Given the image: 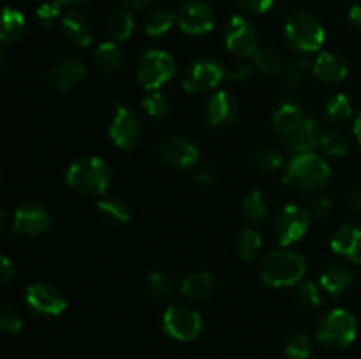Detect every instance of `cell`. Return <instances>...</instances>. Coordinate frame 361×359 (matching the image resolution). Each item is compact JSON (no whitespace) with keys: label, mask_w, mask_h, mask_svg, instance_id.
<instances>
[{"label":"cell","mask_w":361,"mask_h":359,"mask_svg":"<svg viewBox=\"0 0 361 359\" xmlns=\"http://www.w3.org/2000/svg\"><path fill=\"white\" fill-rule=\"evenodd\" d=\"M305 271L307 263L300 253L275 250L261 264V280L270 287H289L302 280Z\"/></svg>","instance_id":"3"},{"label":"cell","mask_w":361,"mask_h":359,"mask_svg":"<svg viewBox=\"0 0 361 359\" xmlns=\"http://www.w3.org/2000/svg\"><path fill=\"white\" fill-rule=\"evenodd\" d=\"M284 352L288 359H312V344L305 334H295L288 340Z\"/></svg>","instance_id":"37"},{"label":"cell","mask_w":361,"mask_h":359,"mask_svg":"<svg viewBox=\"0 0 361 359\" xmlns=\"http://www.w3.org/2000/svg\"><path fill=\"white\" fill-rule=\"evenodd\" d=\"M51 225V215L42 204L25 203L14 213L13 227L18 234L37 236L46 232Z\"/></svg>","instance_id":"14"},{"label":"cell","mask_w":361,"mask_h":359,"mask_svg":"<svg viewBox=\"0 0 361 359\" xmlns=\"http://www.w3.org/2000/svg\"><path fill=\"white\" fill-rule=\"evenodd\" d=\"M295 298L298 301V305L303 306V308H316V306L321 305L319 289L312 282L300 284L295 291Z\"/></svg>","instance_id":"39"},{"label":"cell","mask_w":361,"mask_h":359,"mask_svg":"<svg viewBox=\"0 0 361 359\" xmlns=\"http://www.w3.org/2000/svg\"><path fill=\"white\" fill-rule=\"evenodd\" d=\"M25 32V16L18 9L6 7L2 16V44L11 46L21 39Z\"/></svg>","instance_id":"24"},{"label":"cell","mask_w":361,"mask_h":359,"mask_svg":"<svg viewBox=\"0 0 361 359\" xmlns=\"http://www.w3.org/2000/svg\"><path fill=\"white\" fill-rule=\"evenodd\" d=\"M0 270H2V273H0V284L6 285L7 282H9L11 278L14 277V266L11 264L9 257H2V264H0Z\"/></svg>","instance_id":"46"},{"label":"cell","mask_w":361,"mask_h":359,"mask_svg":"<svg viewBox=\"0 0 361 359\" xmlns=\"http://www.w3.org/2000/svg\"><path fill=\"white\" fill-rule=\"evenodd\" d=\"M226 46L240 56H254L257 48V32L254 25L243 16H233L226 27Z\"/></svg>","instance_id":"13"},{"label":"cell","mask_w":361,"mask_h":359,"mask_svg":"<svg viewBox=\"0 0 361 359\" xmlns=\"http://www.w3.org/2000/svg\"><path fill=\"white\" fill-rule=\"evenodd\" d=\"M226 76L219 62L210 58H201L189 67L183 77V90L189 94H201L217 87Z\"/></svg>","instance_id":"11"},{"label":"cell","mask_w":361,"mask_h":359,"mask_svg":"<svg viewBox=\"0 0 361 359\" xmlns=\"http://www.w3.org/2000/svg\"><path fill=\"white\" fill-rule=\"evenodd\" d=\"M25 301L32 312L39 315L55 317L67 308V299L62 292L49 284H32L27 287Z\"/></svg>","instance_id":"12"},{"label":"cell","mask_w":361,"mask_h":359,"mask_svg":"<svg viewBox=\"0 0 361 359\" xmlns=\"http://www.w3.org/2000/svg\"><path fill=\"white\" fill-rule=\"evenodd\" d=\"M197 182L203 183V185H212L215 182V172L212 168H203L197 172Z\"/></svg>","instance_id":"48"},{"label":"cell","mask_w":361,"mask_h":359,"mask_svg":"<svg viewBox=\"0 0 361 359\" xmlns=\"http://www.w3.org/2000/svg\"><path fill=\"white\" fill-rule=\"evenodd\" d=\"M242 211L243 215H245V218H249L254 224H263L268 218V213H270L267 199H264L263 194L257 192V190H254V192L247 194V196L243 197Z\"/></svg>","instance_id":"29"},{"label":"cell","mask_w":361,"mask_h":359,"mask_svg":"<svg viewBox=\"0 0 361 359\" xmlns=\"http://www.w3.org/2000/svg\"><path fill=\"white\" fill-rule=\"evenodd\" d=\"M256 165L263 172H275L282 168V155L274 148H264L256 155Z\"/></svg>","instance_id":"41"},{"label":"cell","mask_w":361,"mask_h":359,"mask_svg":"<svg viewBox=\"0 0 361 359\" xmlns=\"http://www.w3.org/2000/svg\"><path fill=\"white\" fill-rule=\"evenodd\" d=\"M321 136L323 134H321V125L317 123V120L312 116H307L302 125L289 134L288 139H286V148L293 155L307 153V151H312L314 148L319 146Z\"/></svg>","instance_id":"17"},{"label":"cell","mask_w":361,"mask_h":359,"mask_svg":"<svg viewBox=\"0 0 361 359\" xmlns=\"http://www.w3.org/2000/svg\"><path fill=\"white\" fill-rule=\"evenodd\" d=\"M62 28L66 37L80 48L88 46L94 39V28H92L90 20L78 11H69L62 18Z\"/></svg>","instance_id":"21"},{"label":"cell","mask_w":361,"mask_h":359,"mask_svg":"<svg viewBox=\"0 0 361 359\" xmlns=\"http://www.w3.org/2000/svg\"><path fill=\"white\" fill-rule=\"evenodd\" d=\"M161 158L175 169H189L197 162L200 151L190 139L182 136H173L161 144Z\"/></svg>","instance_id":"15"},{"label":"cell","mask_w":361,"mask_h":359,"mask_svg":"<svg viewBox=\"0 0 361 359\" xmlns=\"http://www.w3.org/2000/svg\"><path fill=\"white\" fill-rule=\"evenodd\" d=\"M95 62L104 73H116L123 67V53L115 41H106L95 51Z\"/></svg>","instance_id":"25"},{"label":"cell","mask_w":361,"mask_h":359,"mask_svg":"<svg viewBox=\"0 0 361 359\" xmlns=\"http://www.w3.org/2000/svg\"><path fill=\"white\" fill-rule=\"evenodd\" d=\"M356 231H358V225H342L337 232L331 238V248L338 256L349 257V252L353 248V243H355Z\"/></svg>","instance_id":"33"},{"label":"cell","mask_w":361,"mask_h":359,"mask_svg":"<svg viewBox=\"0 0 361 359\" xmlns=\"http://www.w3.org/2000/svg\"><path fill=\"white\" fill-rule=\"evenodd\" d=\"M123 2L129 7H133V9H141V7H147L148 4H152L154 0H123Z\"/></svg>","instance_id":"50"},{"label":"cell","mask_w":361,"mask_h":359,"mask_svg":"<svg viewBox=\"0 0 361 359\" xmlns=\"http://www.w3.org/2000/svg\"><path fill=\"white\" fill-rule=\"evenodd\" d=\"M319 148L331 157H344L349 151V141L338 132H326L321 136Z\"/></svg>","instance_id":"34"},{"label":"cell","mask_w":361,"mask_h":359,"mask_svg":"<svg viewBox=\"0 0 361 359\" xmlns=\"http://www.w3.org/2000/svg\"><path fill=\"white\" fill-rule=\"evenodd\" d=\"M331 210V201L328 197H323V199L316 201L314 206L310 208V217L316 218V220H321V218L326 217Z\"/></svg>","instance_id":"44"},{"label":"cell","mask_w":361,"mask_h":359,"mask_svg":"<svg viewBox=\"0 0 361 359\" xmlns=\"http://www.w3.org/2000/svg\"><path fill=\"white\" fill-rule=\"evenodd\" d=\"M175 21H176V16L171 13V11L159 7V9L152 11V13L147 16V21H145V30H147V34L150 35V37H161V35H164L166 32L171 30Z\"/></svg>","instance_id":"30"},{"label":"cell","mask_w":361,"mask_h":359,"mask_svg":"<svg viewBox=\"0 0 361 359\" xmlns=\"http://www.w3.org/2000/svg\"><path fill=\"white\" fill-rule=\"evenodd\" d=\"M60 7H62V4H60L59 0H55V2L41 4V6L37 7V11H35L37 20L41 21L44 27H51V25L55 23L56 18L60 16Z\"/></svg>","instance_id":"42"},{"label":"cell","mask_w":361,"mask_h":359,"mask_svg":"<svg viewBox=\"0 0 361 359\" xmlns=\"http://www.w3.org/2000/svg\"><path fill=\"white\" fill-rule=\"evenodd\" d=\"M67 185L85 196H101L111 182L109 165L99 157H83L69 165L66 175Z\"/></svg>","instance_id":"2"},{"label":"cell","mask_w":361,"mask_h":359,"mask_svg":"<svg viewBox=\"0 0 361 359\" xmlns=\"http://www.w3.org/2000/svg\"><path fill=\"white\" fill-rule=\"evenodd\" d=\"M348 70L345 60L341 55H335V53L330 51L319 53V56L314 60L312 65L314 76L319 81H324V83H338V81L348 76Z\"/></svg>","instance_id":"20"},{"label":"cell","mask_w":361,"mask_h":359,"mask_svg":"<svg viewBox=\"0 0 361 359\" xmlns=\"http://www.w3.org/2000/svg\"><path fill=\"white\" fill-rule=\"evenodd\" d=\"M305 113H303L302 102L296 97H286L277 104L274 113V127L277 132L289 136L293 130L298 129L305 120Z\"/></svg>","instance_id":"18"},{"label":"cell","mask_w":361,"mask_h":359,"mask_svg":"<svg viewBox=\"0 0 361 359\" xmlns=\"http://www.w3.org/2000/svg\"><path fill=\"white\" fill-rule=\"evenodd\" d=\"M236 2H238L243 9L254 14L267 13V11H270L271 6H274V0H236Z\"/></svg>","instance_id":"43"},{"label":"cell","mask_w":361,"mask_h":359,"mask_svg":"<svg viewBox=\"0 0 361 359\" xmlns=\"http://www.w3.org/2000/svg\"><path fill=\"white\" fill-rule=\"evenodd\" d=\"M324 116L330 120L331 123H344L351 118L353 115V104L344 94H335L330 99H326L323 106Z\"/></svg>","instance_id":"28"},{"label":"cell","mask_w":361,"mask_h":359,"mask_svg":"<svg viewBox=\"0 0 361 359\" xmlns=\"http://www.w3.org/2000/svg\"><path fill=\"white\" fill-rule=\"evenodd\" d=\"M349 18H351V21L356 25V27L361 28V4H356V6L351 7V11H349Z\"/></svg>","instance_id":"49"},{"label":"cell","mask_w":361,"mask_h":359,"mask_svg":"<svg viewBox=\"0 0 361 359\" xmlns=\"http://www.w3.org/2000/svg\"><path fill=\"white\" fill-rule=\"evenodd\" d=\"M62 6H78V4L85 2V0H59Z\"/></svg>","instance_id":"53"},{"label":"cell","mask_w":361,"mask_h":359,"mask_svg":"<svg viewBox=\"0 0 361 359\" xmlns=\"http://www.w3.org/2000/svg\"><path fill=\"white\" fill-rule=\"evenodd\" d=\"M0 327L6 333H20L21 327H23V317L20 315V312L14 306L4 305L2 310H0Z\"/></svg>","instance_id":"40"},{"label":"cell","mask_w":361,"mask_h":359,"mask_svg":"<svg viewBox=\"0 0 361 359\" xmlns=\"http://www.w3.org/2000/svg\"><path fill=\"white\" fill-rule=\"evenodd\" d=\"M162 327L168 336L178 341L196 340L203 331V320L196 310L189 306L173 305L169 306L162 317Z\"/></svg>","instance_id":"7"},{"label":"cell","mask_w":361,"mask_h":359,"mask_svg":"<svg viewBox=\"0 0 361 359\" xmlns=\"http://www.w3.org/2000/svg\"><path fill=\"white\" fill-rule=\"evenodd\" d=\"M356 338V320L348 310H331L323 317L317 329V340L331 348H345Z\"/></svg>","instance_id":"5"},{"label":"cell","mask_w":361,"mask_h":359,"mask_svg":"<svg viewBox=\"0 0 361 359\" xmlns=\"http://www.w3.org/2000/svg\"><path fill=\"white\" fill-rule=\"evenodd\" d=\"M214 289L215 280L207 271H197V273L189 275L187 278H183L182 285H180L182 294L190 299H207L214 292Z\"/></svg>","instance_id":"23"},{"label":"cell","mask_w":361,"mask_h":359,"mask_svg":"<svg viewBox=\"0 0 361 359\" xmlns=\"http://www.w3.org/2000/svg\"><path fill=\"white\" fill-rule=\"evenodd\" d=\"M286 41L300 53H314L323 46L324 28L316 16L309 13L291 14L284 27Z\"/></svg>","instance_id":"4"},{"label":"cell","mask_w":361,"mask_h":359,"mask_svg":"<svg viewBox=\"0 0 361 359\" xmlns=\"http://www.w3.org/2000/svg\"><path fill=\"white\" fill-rule=\"evenodd\" d=\"M353 206H355L358 211H361V190L353 194Z\"/></svg>","instance_id":"52"},{"label":"cell","mask_w":361,"mask_h":359,"mask_svg":"<svg viewBox=\"0 0 361 359\" xmlns=\"http://www.w3.org/2000/svg\"><path fill=\"white\" fill-rule=\"evenodd\" d=\"M250 74H252V69H250L247 63H242V65H236L235 69L228 74V77L231 81H235V83H242V81L249 80Z\"/></svg>","instance_id":"45"},{"label":"cell","mask_w":361,"mask_h":359,"mask_svg":"<svg viewBox=\"0 0 361 359\" xmlns=\"http://www.w3.org/2000/svg\"><path fill=\"white\" fill-rule=\"evenodd\" d=\"M143 109L154 120H166L169 115V104L161 92H152L143 99Z\"/></svg>","instance_id":"35"},{"label":"cell","mask_w":361,"mask_h":359,"mask_svg":"<svg viewBox=\"0 0 361 359\" xmlns=\"http://www.w3.org/2000/svg\"><path fill=\"white\" fill-rule=\"evenodd\" d=\"M263 246L261 234L254 229H243L236 239V252L243 260H254Z\"/></svg>","instance_id":"31"},{"label":"cell","mask_w":361,"mask_h":359,"mask_svg":"<svg viewBox=\"0 0 361 359\" xmlns=\"http://www.w3.org/2000/svg\"><path fill=\"white\" fill-rule=\"evenodd\" d=\"M99 213L102 215L106 222L115 225H123L129 222L130 210L127 206L126 201L118 199V197H106V199L99 201L97 204Z\"/></svg>","instance_id":"26"},{"label":"cell","mask_w":361,"mask_h":359,"mask_svg":"<svg viewBox=\"0 0 361 359\" xmlns=\"http://www.w3.org/2000/svg\"><path fill=\"white\" fill-rule=\"evenodd\" d=\"M309 76V63L305 60H296L284 69V84L289 88H298L305 83Z\"/></svg>","instance_id":"38"},{"label":"cell","mask_w":361,"mask_h":359,"mask_svg":"<svg viewBox=\"0 0 361 359\" xmlns=\"http://www.w3.org/2000/svg\"><path fill=\"white\" fill-rule=\"evenodd\" d=\"M331 171L323 157L314 151L293 155V160L286 168L284 183L300 192H317L330 180Z\"/></svg>","instance_id":"1"},{"label":"cell","mask_w":361,"mask_h":359,"mask_svg":"<svg viewBox=\"0 0 361 359\" xmlns=\"http://www.w3.org/2000/svg\"><path fill=\"white\" fill-rule=\"evenodd\" d=\"M109 136H111L113 143L122 150H134L143 137V125L136 113L127 106L116 104L115 116H113L111 127H109Z\"/></svg>","instance_id":"8"},{"label":"cell","mask_w":361,"mask_h":359,"mask_svg":"<svg viewBox=\"0 0 361 359\" xmlns=\"http://www.w3.org/2000/svg\"><path fill=\"white\" fill-rule=\"evenodd\" d=\"M310 211L303 210V208L296 206V204H288L282 208L279 213L277 220H275V236L277 241L282 246H289L293 243L300 241L309 231L310 225Z\"/></svg>","instance_id":"9"},{"label":"cell","mask_w":361,"mask_h":359,"mask_svg":"<svg viewBox=\"0 0 361 359\" xmlns=\"http://www.w3.org/2000/svg\"><path fill=\"white\" fill-rule=\"evenodd\" d=\"M87 76V67L76 58H67L49 70V83L59 90H71Z\"/></svg>","instance_id":"19"},{"label":"cell","mask_w":361,"mask_h":359,"mask_svg":"<svg viewBox=\"0 0 361 359\" xmlns=\"http://www.w3.org/2000/svg\"><path fill=\"white\" fill-rule=\"evenodd\" d=\"M204 116L214 129H226L238 116V102L228 92H217L208 99Z\"/></svg>","instance_id":"16"},{"label":"cell","mask_w":361,"mask_h":359,"mask_svg":"<svg viewBox=\"0 0 361 359\" xmlns=\"http://www.w3.org/2000/svg\"><path fill=\"white\" fill-rule=\"evenodd\" d=\"M147 287L148 292H150L155 299H159V301H168L173 294V284L171 280H169V277L164 273H159V271L157 273H152L150 277H148Z\"/></svg>","instance_id":"36"},{"label":"cell","mask_w":361,"mask_h":359,"mask_svg":"<svg viewBox=\"0 0 361 359\" xmlns=\"http://www.w3.org/2000/svg\"><path fill=\"white\" fill-rule=\"evenodd\" d=\"M355 137L361 146V113L356 116V120H355Z\"/></svg>","instance_id":"51"},{"label":"cell","mask_w":361,"mask_h":359,"mask_svg":"<svg viewBox=\"0 0 361 359\" xmlns=\"http://www.w3.org/2000/svg\"><path fill=\"white\" fill-rule=\"evenodd\" d=\"M176 23L185 34L204 35L214 28L215 13L203 0H189L180 7L176 14Z\"/></svg>","instance_id":"10"},{"label":"cell","mask_w":361,"mask_h":359,"mask_svg":"<svg viewBox=\"0 0 361 359\" xmlns=\"http://www.w3.org/2000/svg\"><path fill=\"white\" fill-rule=\"evenodd\" d=\"M175 74V60L162 49H148L137 63V81L147 90H157Z\"/></svg>","instance_id":"6"},{"label":"cell","mask_w":361,"mask_h":359,"mask_svg":"<svg viewBox=\"0 0 361 359\" xmlns=\"http://www.w3.org/2000/svg\"><path fill=\"white\" fill-rule=\"evenodd\" d=\"M109 35L115 39V42H123L133 35L134 20L127 9H116L108 18Z\"/></svg>","instance_id":"27"},{"label":"cell","mask_w":361,"mask_h":359,"mask_svg":"<svg viewBox=\"0 0 361 359\" xmlns=\"http://www.w3.org/2000/svg\"><path fill=\"white\" fill-rule=\"evenodd\" d=\"M355 282V275L351 270H348L345 266H330L328 270H324V273L321 275V287L326 292H330L331 296L344 294L349 287Z\"/></svg>","instance_id":"22"},{"label":"cell","mask_w":361,"mask_h":359,"mask_svg":"<svg viewBox=\"0 0 361 359\" xmlns=\"http://www.w3.org/2000/svg\"><path fill=\"white\" fill-rule=\"evenodd\" d=\"M349 259H351L353 263L361 264V227H358V231H356V238L355 243H353L351 252H349Z\"/></svg>","instance_id":"47"},{"label":"cell","mask_w":361,"mask_h":359,"mask_svg":"<svg viewBox=\"0 0 361 359\" xmlns=\"http://www.w3.org/2000/svg\"><path fill=\"white\" fill-rule=\"evenodd\" d=\"M252 58L256 69L263 74H270L271 76V74H279L284 70V62H282L281 55L271 48L257 49Z\"/></svg>","instance_id":"32"}]
</instances>
